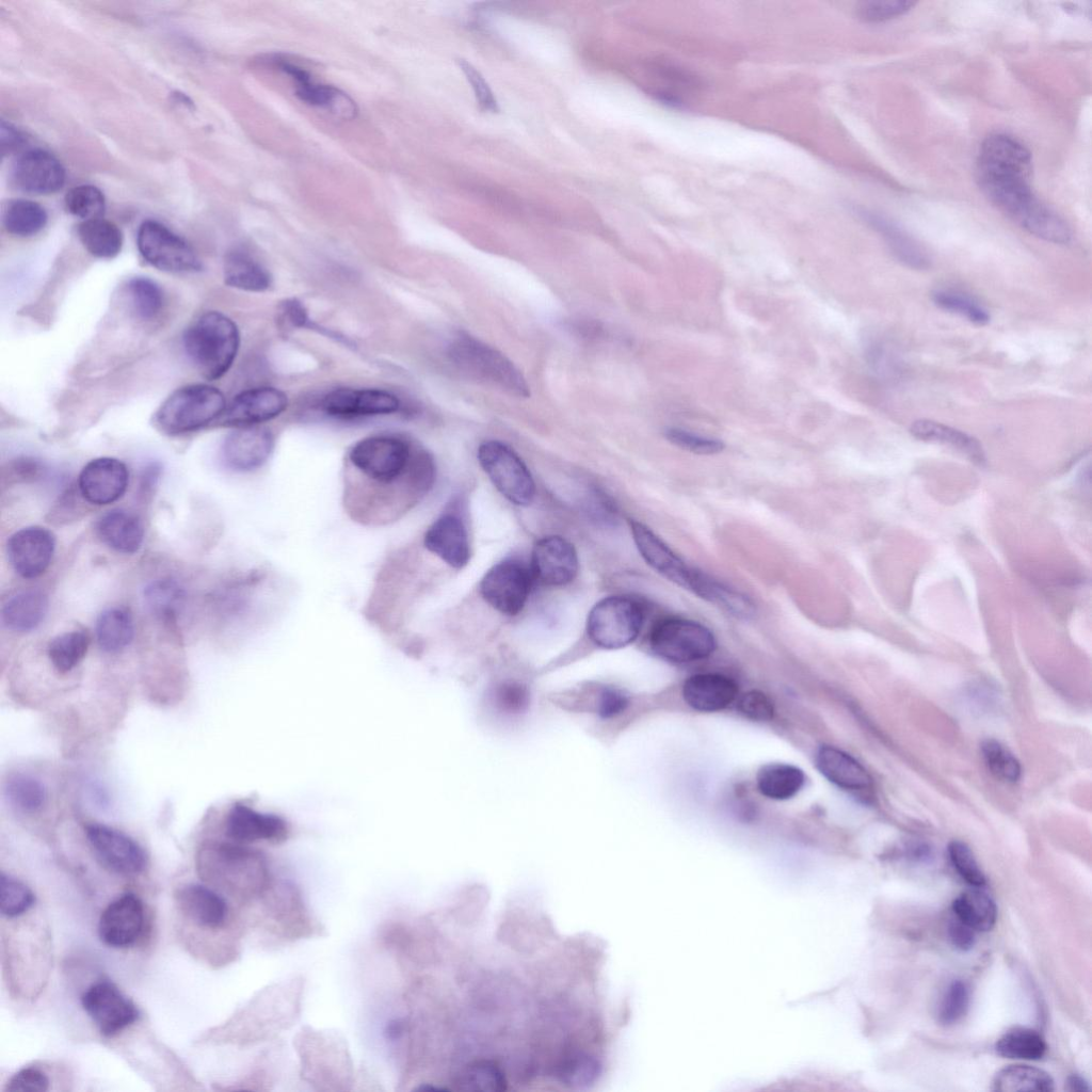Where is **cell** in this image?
I'll use <instances>...</instances> for the list:
<instances>
[{
    "mask_svg": "<svg viewBox=\"0 0 1092 1092\" xmlns=\"http://www.w3.org/2000/svg\"><path fill=\"white\" fill-rule=\"evenodd\" d=\"M6 472L7 476H5V478H9L10 480L28 482L41 479L46 472V467L41 461L34 457L22 456L12 461L9 464Z\"/></svg>",
    "mask_w": 1092,
    "mask_h": 1092,
    "instance_id": "obj_57",
    "label": "cell"
},
{
    "mask_svg": "<svg viewBox=\"0 0 1092 1092\" xmlns=\"http://www.w3.org/2000/svg\"><path fill=\"white\" fill-rule=\"evenodd\" d=\"M97 533L107 546L123 553L138 551L144 539L139 517L122 509L103 514L97 523Z\"/></svg>",
    "mask_w": 1092,
    "mask_h": 1092,
    "instance_id": "obj_28",
    "label": "cell"
},
{
    "mask_svg": "<svg viewBox=\"0 0 1092 1092\" xmlns=\"http://www.w3.org/2000/svg\"><path fill=\"white\" fill-rule=\"evenodd\" d=\"M451 363L468 378L511 396L527 398L528 383L520 370L500 351L466 333L448 346Z\"/></svg>",
    "mask_w": 1092,
    "mask_h": 1092,
    "instance_id": "obj_4",
    "label": "cell"
},
{
    "mask_svg": "<svg viewBox=\"0 0 1092 1092\" xmlns=\"http://www.w3.org/2000/svg\"><path fill=\"white\" fill-rule=\"evenodd\" d=\"M866 219L881 234L892 253L900 262L915 270H925L930 267L931 259L927 251L903 229L879 215L868 213Z\"/></svg>",
    "mask_w": 1092,
    "mask_h": 1092,
    "instance_id": "obj_32",
    "label": "cell"
},
{
    "mask_svg": "<svg viewBox=\"0 0 1092 1092\" xmlns=\"http://www.w3.org/2000/svg\"><path fill=\"white\" fill-rule=\"evenodd\" d=\"M288 406V398L274 387H256L234 398L219 418L222 425L253 427L279 416Z\"/></svg>",
    "mask_w": 1092,
    "mask_h": 1092,
    "instance_id": "obj_18",
    "label": "cell"
},
{
    "mask_svg": "<svg viewBox=\"0 0 1092 1092\" xmlns=\"http://www.w3.org/2000/svg\"><path fill=\"white\" fill-rule=\"evenodd\" d=\"M995 1049L999 1056L1009 1059L1040 1060L1044 1057L1047 1045L1038 1031L1014 1027L997 1040Z\"/></svg>",
    "mask_w": 1092,
    "mask_h": 1092,
    "instance_id": "obj_41",
    "label": "cell"
},
{
    "mask_svg": "<svg viewBox=\"0 0 1092 1092\" xmlns=\"http://www.w3.org/2000/svg\"><path fill=\"white\" fill-rule=\"evenodd\" d=\"M914 4L906 0L866 1L858 5L857 16L868 22L885 21L906 13Z\"/></svg>",
    "mask_w": 1092,
    "mask_h": 1092,
    "instance_id": "obj_53",
    "label": "cell"
},
{
    "mask_svg": "<svg viewBox=\"0 0 1092 1092\" xmlns=\"http://www.w3.org/2000/svg\"><path fill=\"white\" fill-rule=\"evenodd\" d=\"M35 902V895L21 881L5 874L0 876V912L9 918L25 914Z\"/></svg>",
    "mask_w": 1092,
    "mask_h": 1092,
    "instance_id": "obj_46",
    "label": "cell"
},
{
    "mask_svg": "<svg viewBox=\"0 0 1092 1092\" xmlns=\"http://www.w3.org/2000/svg\"><path fill=\"white\" fill-rule=\"evenodd\" d=\"M138 248L155 268L173 273L197 272L203 266L194 250L163 224L147 220L138 230Z\"/></svg>",
    "mask_w": 1092,
    "mask_h": 1092,
    "instance_id": "obj_10",
    "label": "cell"
},
{
    "mask_svg": "<svg viewBox=\"0 0 1092 1092\" xmlns=\"http://www.w3.org/2000/svg\"><path fill=\"white\" fill-rule=\"evenodd\" d=\"M223 273L224 280L228 286L244 291L262 292L272 284L270 272L243 251H232L227 254Z\"/></svg>",
    "mask_w": 1092,
    "mask_h": 1092,
    "instance_id": "obj_33",
    "label": "cell"
},
{
    "mask_svg": "<svg viewBox=\"0 0 1092 1092\" xmlns=\"http://www.w3.org/2000/svg\"><path fill=\"white\" fill-rule=\"evenodd\" d=\"M198 872L211 884L228 890L243 888L253 877L264 874L266 860L262 854L245 844L212 842L206 845L197 856Z\"/></svg>",
    "mask_w": 1092,
    "mask_h": 1092,
    "instance_id": "obj_6",
    "label": "cell"
},
{
    "mask_svg": "<svg viewBox=\"0 0 1092 1092\" xmlns=\"http://www.w3.org/2000/svg\"><path fill=\"white\" fill-rule=\"evenodd\" d=\"M128 292L134 311L142 319H151L160 311L163 303L162 291L150 278H131L128 283Z\"/></svg>",
    "mask_w": 1092,
    "mask_h": 1092,
    "instance_id": "obj_49",
    "label": "cell"
},
{
    "mask_svg": "<svg viewBox=\"0 0 1092 1092\" xmlns=\"http://www.w3.org/2000/svg\"><path fill=\"white\" fill-rule=\"evenodd\" d=\"M23 135L10 124L1 123V146L3 155L21 147Z\"/></svg>",
    "mask_w": 1092,
    "mask_h": 1092,
    "instance_id": "obj_62",
    "label": "cell"
},
{
    "mask_svg": "<svg viewBox=\"0 0 1092 1092\" xmlns=\"http://www.w3.org/2000/svg\"><path fill=\"white\" fill-rule=\"evenodd\" d=\"M282 314L287 322L296 327L305 326L309 321L304 305L296 299L285 301L282 304Z\"/></svg>",
    "mask_w": 1092,
    "mask_h": 1092,
    "instance_id": "obj_61",
    "label": "cell"
},
{
    "mask_svg": "<svg viewBox=\"0 0 1092 1092\" xmlns=\"http://www.w3.org/2000/svg\"><path fill=\"white\" fill-rule=\"evenodd\" d=\"M682 695L686 703L698 711H717L734 701L737 685L721 674H696L686 680Z\"/></svg>",
    "mask_w": 1092,
    "mask_h": 1092,
    "instance_id": "obj_27",
    "label": "cell"
},
{
    "mask_svg": "<svg viewBox=\"0 0 1092 1092\" xmlns=\"http://www.w3.org/2000/svg\"><path fill=\"white\" fill-rule=\"evenodd\" d=\"M981 887L962 893L952 903V911L958 919L975 931H990L997 918L994 900Z\"/></svg>",
    "mask_w": 1092,
    "mask_h": 1092,
    "instance_id": "obj_35",
    "label": "cell"
},
{
    "mask_svg": "<svg viewBox=\"0 0 1092 1092\" xmlns=\"http://www.w3.org/2000/svg\"><path fill=\"white\" fill-rule=\"evenodd\" d=\"M950 862L961 878L974 887H983L986 879L971 849L963 841L953 840L948 845Z\"/></svg>",
    "mask_w": 1092,
    "mask_h": 1092,
    "instance_id": "obj_50",
    "label": "cell"
},
{
    "mask_svg": "<svg viewBox=\"0 0 1092 1092\" xmlns=\"http://www.w3.org/2000/svg\"><path fill=\"white\" fill-rule=\"evenodd\" d=\"M992 1089L1000 1092H1050L1055 1089V1082L1041 1069L1014 1064L1001 1069L995 1075Z\"/></svg>",
    "mask_w": 1092,
    "mask_h": 1092,
    "instance_id": "obj_38",
    "label": "cell"
},
{
    "mask_svg": "<svg viewBox=\"0 0 1092 1092\" xmlns=\"http://www.w3.org/2000/svg\"><path fill=\"white\" fill-rule=\"evenodd\" d=\"M226 408L224 395L207 384L176 389L155 414V424L170 435L195 431L219 419Z\"/></svg>",
    "mask_w": 1092,
    "mask_h": 1092,
    "instance_id": "obj_5",
    "label": "cell"
},
{
    "mask_svg": "<svg viewBox=\"0 0 1092 1092\" xmlns=\"http://www.w3.org/2000/svg\"><path fill=\"white\" fill-rule=\"evenodd\" d=\"M578 566L574 545L562 536H544L533 546L531 571L544 584L560 587L569 583L576 577Z\"/></svg>",
    "mask_w": 1092,
    "mask_h": 1092,
    "instance_id": "obj_17",
    "label": "cell"
},
{
    "mask_svg": "<svg viewBox=\"0 0 1092 1092\" xmlns=\"http://www.w3.org/2000/svg\"><path fill=\"white\" fill-rule=\"evenodd\" d=\"M81 1003L105 1037L117 1034L140 1016L135 1005L109 981L92 984L81 996Z\"/></svg>",
    "mask_w": 1092,
    "mask_h": 1092,
    "instance_id": "obj_13",
    "label": "cell"
},
{
    "mask_svg": "<svg viewBox=\"0 0 1092 1092\" xmlns=\"http://www.w3.org/2000/svg\"><path fill=\"white\" fill-rule=\"evenodd\" d=\"M129 472L126 465L114 457H97L81 470L78 486L81 496L90 503L103 505L119 499L128 486Z\"/></svg>",
    "mask_w": 1092,
    "mask_h": 1092,
    "instance_id": "obj_21",
    "label": "cell"
},
{
    "mask_svg": "<svg viewBox=\"0 0 1092 1092\" xmlns=\"http://www.w3.org/2000/svg\"><path fill=\"white\" fill-rule=\"evenodd\" d=\"M143 926V902L136 895L126 893L103 910L98 922V934L105 944L124 948L139 938Z\"/></svg>",
    "mask_w": 1092,
    "mask_h": 1092,
    "instance_id": "obj_20",
    "label": "cell"
},
{
    "mask_svg": "<svg viewBox=\"0 0 1092 1092\" xmlns=\"http://www.w3.org/2000/svg\"><path fill=\"white\" fill-rule=\"evenodd\" d=\"M12 176L18 189L34 194H51L65 183V170L61 162L43 149H30L14 163Z\"/></svg>",
    "mask_w": 1092,
    "mask_h": 1092,
    "instance_id": "obj_23",
    "label": "cell"
},
{
    "mask_svg": "<svg viewBox=\"0 0 1092 1092\" xmlns=\"http://www.w3.org/2000/svg\"><path fill=\"white\" fill-rule=\"evenodd\" d=\"M78 235L85 250L98 258H114L123 246L121 229L102 218L84 220L78 227Z\"/></svg>",
    "mask_w": 1092,
    "mask_h": 1092,
    "instance_id": "obj_37",
    "label": "cell"
},
{
    "mask_svg": "<svg viewBox=\"0 0 1092 1092\" xmlns=\"http://www.w3.org/2000/svg\"><path fill=\"white\" fill-rule=\"evenodd\" d=\"M756 780L757 787L764 796L785 800L793 797L802 788L804 774L792 765L774 762L762 766Z\"/></svg>",
    "mask_w": 1092,
    "mask_h": 1092,
    "instance_id": "obj_39",
    "label": "cell"
},
{
    "mask_svg": "<svg viewBox=\"0 0 1092 1092\" xmlns=\"http://www.w3.org/2000/svg\"><path fill=\"white\" fill-rule=\"evenodd\" d=\"M398 398L382 389L338 388L328 392L321 407L330 416L355 418L387 415L399 410Z\"/></svg>",
    "mask_w": 1092,
    "mask_h": 1092,
    "instance_id": "obj_22",
    "label": "cell"
},
{
    "mask_svg": "<svg viewBox=\"0 0 1092 1092\" xmlns=\"http://www.w3.org/2000/svg\"><path fill=\"white\" fill-rule=\"evenodd\" d=\"M48 610L46 595L36 590L22 591L11 597L2 607L3 625L18 632L35 629L44 620Z\"/></svg>",
    "mask_w": 1092,
    "mask_h": 1092,
    "instance_id": "obj_31",
    "label": "cell"
},
{
    "mask_svg": "<svg viewBox=\"0 0 1092 1092\" xmlns=\"http://www.w3.org/2000/svg\"><path fill=\"white\" fill-rule=\"evenodd\" d=\"M90 636L81 630H73L53 638L48 646V656L59 673H67L77 667L86 655Z\"/></svg>",
    "mask_w": 1092,
    "mask_h": 1092,
    "instance_id": "obj_43",
    "label": "cell"
},
{
    "mask_svg": "<svg viewBox=\"0 0 1092 1092\" xmlns=\"http://www.w3.org/2000/svg\"><path fill=\"white\" fill-rule=\"evenodd\" d=\"M649 646L668 661L690 662L709 656L716 648V639L711 630L698 622L667 617L652 628Z\"/></svg>",
    "mask_w": 1092,
    "mask_h": 1092,
    "instance_id": "obj_9",
    "label": "cell"
},
{
    "mask_svg": "<svg viewBox=\"0 0 1092 1092\" xmlns=\"http://www.w3.org/2000/svg\"><path fill=\"white\" fill-rule=\"evenodd\" d=\"M55 539L51 531L38 526L22 528L7 541V558L14 571L26 579L41 576L54 553Z\"/></svg>",
    "mask_w": 1092,
    "mask_h": 1092,
    "instance_id": "obj_16",
    "label": "cell"
},
{
    "mask_svg": "<svg viewBox=\"0 0 1092 1092\" xmlns=\"http://www.w3.org/2000/svg\"><path fill=\"white\" fill-rule=\"evenodd\" d=\"M133 633L132 615L126 608H109L97 619L96 638L105 652L115 653L124 649L132 641Z\"/></svg>",
    "mask_w": 1092,
    "mask_h": 1092,
    "instance_id": "obj_36",
    "label": "cell"
},
{
    "mask_svg": "<svg viewBox=\"0 0 1092 1092\" xmlns=\"http://www.w3.org/2000/svg\"><path fill=\"white\" fill-rule=\"evenodd\" d=\"M47 219L45 208L30 199L11 200L5 206L2 216L6 231L18 237L37 234L45 227Z\"/></svg>",
    "mask_w": 1092,
    "mask_h": 1092,
    "instance_id": "obj_40",
    "label": "cell"
},
{
    "mask_svg": "<svg viewBox=\"0 0 1092 1092\" xmlns=\"http://www.w3.org/2000/svg\"><path fill=\"white\" fill-rule=\"evenodd\" d=\"M643 621L644 610L638 600L623 595L608 596L590 610L587 632L599 647L621 648L637 639Z\"/></svg>",
    "mask_w": 1092,
    "mask_h": 1092,
    "instance_id": "obj_7",
    "label": "cell"
},
{
    "mask_svg": "<svg viewBox=\"0 0 1092 1092\" xmlns=\"http://www.w3.org/2000/svg\"><path fill=\"white\" fill-rule=\"evenodd\" d=\"M934 304L946 311L957 314L976 325L990 322L989 311L968 295L953 290H937L932 294Z\"/></svg>",
    "mask_w": 1092,
    "mask_h": 1092,
    "instance_id": "obj_45",
    "label": "cell"
},
{
    "mask_svg": "<svg viewBox=\"0 0 1092 1092\" xmlns=\"http://www.w3.org/2000/svg\"><path fill=\"white\" fill-rule=\"evenodd\" d=\"M1066 1089L1072 1092H1086L1090 1091L1088 1082L1078 1075H1072L1067 1078Z\"/></svg>",
    "mask_w": 1092,
    "mask_h": 1092,
    "instance_id": "obj_63",
    "label": "cell"
},
{
    "mask_svg": "<svg viewBox=\"0 0 1092 1092\" xmlns=\"http://www.w3.org/2000/svg\"><path fill=\"white\" fill-rule=\"evenodd\" d=\"M1030 151L1016 139L1002 133L987 136L977 160V180L985 196L1031 235L1056 244H1066L1072 231L1066 222L1033 194L1029 178Z\"/></svg>",
    "mask_w": 1092,
    "mask_h": 1092,
    "instance_id": "obj_2",
    "label": "cell"
},
{
    "mask_svg": "<svg viewBox=\"0 0 1092 1092\" xmlns=\"http://www.w3.org/2000/svg\"><path fill=\"white\" fill-rule=\"evenodd\" d=\"M970 1000L968 985L962 980H954L948 986L938 1009V1021L943 1025L958 1023L967 1012Z\"/></svg>",
    "mask_w": 1092,
    "mask_h": 1092,
    "instance_id": "obj_51",
    "label": "cell"
},
{
    "mask_svg": "<svg viewBox=\"0 0 1092 1092\" xmlns=\"http://www.w3.org/2000/svg\"><path fill=\"white\" fill-rule=\"evenodd\" d=\"M532 576L521 561L505 559L486 572L480 583L481 595L500 613L515 615L528 599Z\"/></svg>",
    "mask_w": 1092,
    "mask_h": 1092,
    "instance_id": "obj_11",
    "label": "cell"
},
{
    "mask_svg": "<svg viewBox=\"0 0 1092 1092\" xmlns=\"http://www.w3.org/2000/svg\"><path fill=\"white\" fill-rule=\"evenodd\" d=\"M693 594L738 619H750L755 614L754 604L748 596L706 573H702Z\"/></svg>",
    "mask_w": 1092,
    "mask_h": 1092,
    "instance_id": "obj_34",
    "label": "cell"
},
{
    "mask_svg": "<svg viewBox=\"0 0 1092 1092\" xmlns=\"http://www.w3.org/2000/svg\"><path fill=\"white\" fill-rule=\"evenodd\" d=\"M50 1080L37 1067H25L15 1073L5 1086L6 1092H46Z\"/></svg>",
    "mask_w": 1092,
    "mask_h": 1092,
    "instance_id": "obj_54",
    "label": "cell"
},
{
    "mask_svg": "<svg viewBox=\"0 0 1092 1092\" xmlns=\"http://www.w3.org/2000/svg\"><path fill=\"white\" fill-rule=\"evenodd\" d=\"M596 712L604 718H611L621 713L628 704L627 696L620 690L611 687H603L596 694Z\"/></svg>",
    "mask_w": 1092,
    "mask_h": 1092,
    "instance_id": "obj_58",
    "label": "cell"
},
{
    "mask_svg": "<svg viewBox=\"0 0 1092 1092\" xmlns=\"http://www.w3.org/2000/svg\"><path fill=\"white\" fill-rule=\"evenodd\" d=\"M457 62L467 80L471 84L480 108L484 111L497 112L498 105L496 98L480 71L463 59H460Z\"/></svg>",
    "mask_w": 1092,
    "mask_h": 1092,
    "instance_id": "obj_55",
    "label": "cell"
},
{
    "mask_svg": "<svg viewBox=\"0 0 1092 1092\" xmlns=\"http://www.w3.org/2000/svg\"><path fill=\"white\" fill-rule=\"evenodd\" d=\"M274 447L273 434L266 428L243 427L229 433L222 446L226 466L237 471L261 467Z\"/></svg>",
    "mask_w": 1092,
    "mask_h": 1092,
    "instance_id": "obj_24",
    "label": "cell"
},
{
    "mask_svg": "<svg viewBox=\"0 0 1092 1092\" xmlns=\"http://www.w3.org/2000/svg\"><path fill=\"white\" fill-rule=\"evenodd\" d=\"M224 831L227 838L239 844H280L292 832L291 823L282 815L260 810L244 802H235L228 809Z\"/></svg>",
    "mask_w": 1092,
    "mask_h": 1092,
    "instance_id": "obj_12",
    "label": "cell"
},
{
    "mask_svg": "<svg viewBox=\"0 0 1092 1092\" xmlns=\"http://www.w3.org/2000/svg\"><path fill=\"white\" fill-rule=\"evenodd\" d=\"M664 436L680 449L696 454H716L725 448L724 443L718 438L703 436L680 428H668L664 431Z\"/></svg>",
    "mask_w": 1092,
    "mask_h": 1092,
    "instance_id": "obj_52",
    "label": "cell"
},
{
    "mask_svg": "<svg viewBox=\"0 0 1092 1092\" xmlns=\"http://www.w3.org/2000/svg\"><path fill=\"white\" fill-rule=\"evenodd\" d=\"M738 708L743 716L754 721H768L774 712L770 698L759 691L744 693L739 700Z\"/></svg>",
    "mask_w": 1092,
    "mask_h": 1092,
    "instance_id": "obj_56",
    "label": "cell"
},
{
    "mask_svg": "<svg viewBox=\"0 0 1092 1092\" xmlns=\"http://www.w3.org/2000/svg\"><path fill=\"white\" fill-rule=\"evenodd\" d=\"M499 704L508 710H521L528 702V693L525 688L516 684H504L497 691Z\"/></svg>",
    "mask_w": 1092,
    "mask_h": 1092,
    "instance_id": "obj_59",
    "label": "cell"
},
{
    "mask_svg": "<svg viewBox=\"0 0 1092 1092\" xmlns=\"http://www.w3.org/2000/svg\"><path fill=\"white\" fill-rule=\"evenodd\" d=\"M424 547L449 566L460 569L470 559V544L466 525L454 510L443 512L428 528Z\"/></svg>",
    "mask_w": 1092,
    "mask_h": 1092,
    "instance_id": "obj_19",
    "label": "cell"
},
{
    "mask_svg": "<svg viewBox=\"0 0 1092 1092\" xmlns=\"http://www.w3.org/2000/svg\"><path fill=\"white\" fill-rule=\"evenodd\" d=\"M384 1032L387 1039L391 1041L398 1040L403 1033V1024L399 1019H392L387 1023Z\"/></svg>",
    "mask_w": 1092,
    "mask_h": 1092,
    "instance_id": "obj_64",
    "label": "cell"
},
{
    "mask_svg": "<svg viewBox=\"0 0 1092 1092\" xmlns=\"http://www.w3.org/2000/svg\"><path fill=\"white\" fill-rule=\"evenodd\" d=\"M175 898L182 914L198 926L218 928L224 924L227 917L226 901L207 886L199 884L182 886L177 890Z\"/></svg>",
    "mask_w": 1092,
    "mask_h": 1092,
    "instance_id": "obj_26",
    "label": "cell"
},
{
    "mask_svg": "<svg viewBox=\"0 0 1092 1092\" xmlns=\"http://www.w3.org/2000/svg\"><path fill=\"white\" fill-rule=\"evenodd\" d=\"M975 930L956 917L948 927L951 943L960 950H969L975 945Z\"/></svg>",
    "mask_w": 1092,
    "mask_h": 1092,
    "instance_id": "obj_60",
    "label": "cell"
},
{
    "mask_svg": "<svg viewBox=\"0 0 1092 1092\" xmlns=\"http://www.w3.org/2000/svg\"><path fill=\"white\" fill-rule=\"evenodd\" d=\"M354 481L348 480L347 503L355 514L370 523L389 521L418 503L433 487L436 466L432 454L420 446L388 434L372 435L356 441L348 453Z\"/></svg>",
    "mask_w": 1092,
    "mask_h": 1092,
    "instance_id": "obj_1",
    "label": "cell"
},
{
    "mask_svg": "<svg viewBox=\"0 0 1092 1092\" xmlns=\"http://www.w3.org/2000/svg\"><path fill=\"white\" fill-rule=\"evenodd\" d=\"M182 343L198 372L208 380H218L236 359L240 334L230 318L211 310L199 316L184 331Z\"/></svg>",
    "mask_w": 1092,
    "mask_h": 1092,
    "instance_id": "obj_3",
    "label": "cell"
},
{
    "mask_svg": "<svg viewBox=\"0 0 1092 1092\" xmlns=\"http://www.w3.org/2000/svg\"><path fill=\"white\" fill-rule=\"evenodd\" d=\"M982 759L993 775L997 778L1016 783L1022 775V767L1018 759L1002 743L995 739H985L980 745Z\"/></svg>",
    "mask_w": 1092,
    "mask_h": 1092,
    "instance_id": "obj_44",
    "label": "cell"
},
{
    "mask_svg": "<svg viewBox=\"0 0 1092 1092\" xmlns=\"http://www.w3.org/2000/svg\"><path fill=\"white\" fill-rule=\"evenodd\" d=\"M478 461L494 486L510 502L526 507L535 496L533 477L520 456L499 440H486L478 448Z\"/></svg>",
    "mask_w": 1092,
    "mask_h": 1092,
    "instance_id": "obj_8",
    "label": "cell"
},
{
    "mask_svg": "<svg viewBox=\"0 0 1092 1092\" xmlns=\"http://www.w3.org/2000/svg\"><path fill=\"white\" fill-rule=\"evenodd\" d=\"M144 596L156 614L171 617L183 599V590L173 579H159L146 587Z\"/></svg>",
    "mask_w": 1092,
    "mask_h": 1092,
    "instance_id": "obj_47",
    "label": "cell"
},
{
    "mask_svg": "<svg viewBox=\"0 0 1092 1092\" xmlns=\"http://www.w3.org/2000/svg\"><path fill=\"white\" fill-rule=\"evenodd\" d=\"M819 771L832 783L845 789L860 790L871 786L868 771L844 751L824 745L816 755Z\"/></svg>",
    "mask_w": 1092,
    "mask_h": 1092,
    "instance_id": "obj_29",
    "label": "cell"
},
{
    "mask_svg": "<svg viewBox=\"0 0 1092 1092\" xmlns=\"http://www.w3.org/2000/svg\"><path fill=\"white\" fill-rule=\"evenodd\" d=\"M64 203L71 214L84 220L101 218L106 207L102 192L91 184H81L70 189Z\"/></svg>",
    "mask_w": 1092,
    "mask_h": 1092,
    "instance_id": "obj_48",
    "label": "cell"
},
{
    "mask_svg": "<svg viewBox=\"0 0 1092 1092\" xmlns=\"http://www.w3.org/2000/svg\"><path fill=\"white\" fill-rule=\"evenodd\" d=\"M279 67L295 81L296 96L304 102L321 108L342 119L357 114L355 101L341 90L312 81L309 74L294 64L280 62Z\"/></svg>",
    "mask_w": 1092,
    "mask_h": 1092,
    "instance_id": "obj_25",
    "label": "cell"
},
{
    "mask_svg": "<svg viewBox=\"0 0 1092 1092\" xmlns=\"http://www.w3.org/2000/svg\"><path fill=\"white\" fill-rule=\"evenodd\" d=\"M9 803L25 814L38 812L45 804L47 792L43 783L30 774L15 773L4 784Z\"/></svg>",
    "mask_w": 1092,
    "mask_h": 1092,
    "instance_id": "obj_42",
    "label": "cell"
},
{
    "mask_svg": "<svg viewBox=\"0 0 1092 1092\" xmlns=\"http://www.w3.org/2000/svg\"><path fill=\"white\" fill-rule=\"evenodd\" d=\"M85 834L97 856L112 871L133 876L146 867L145 851L125 833L103 824L92 823L85 826Z\"/></svg>",
    "mask_w": 1092,
    "mask_h": 1092,
    "instance_id": "obj_14",
    "label": "cell"
},
{
    "mask_svg": "<svg viewBox=\"0 0 1092 1092\" xmlns=\"http://www.w3.org/2000/svg\"><path fill=\"white\" fill-rule=\"evenodd\" d=\"M630 531L644 561L669 581L692 592L700 571L688 565L654 531L640 521H630Z\"/></svg>",
    "mask_w": 1092,
    "mask_h": 1092,
    "instance_id": "obj_15",
    "label": "cell"
},
{
    "mask_svg": "<svg viewBox=\"0 0 1092 1092\" xmlns=\"http://www.w3.org/2000/svg\"><path fill=\"white\" fill-rule=\"evenodd\" d=\"M910 432L920 440L949 446L978 464L985 461L981 444L971 435L950 425L931 419H918L911 424Z\"/></svg>",
    "mask_w": 1092,
    "mask_h": 1092,
    "instance_id": "obj_30",
    "label": "cell"
}]
</instances>
